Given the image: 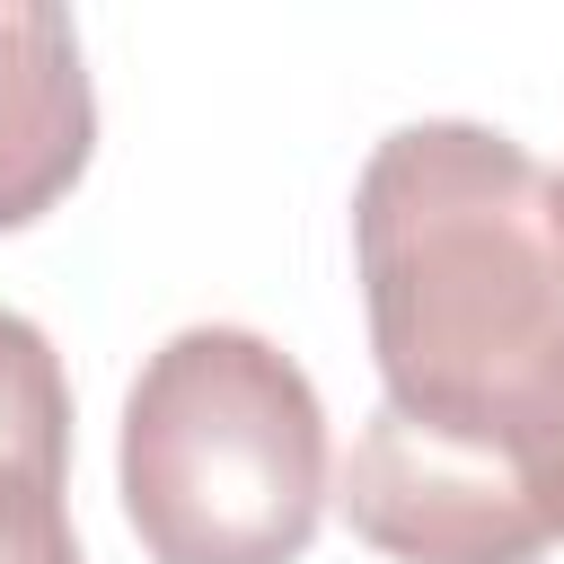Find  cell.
<instances>
[{"mask_svg":"<svg viewBox=\"0 0 564 564\" xmlns=\"http://www.w3.org/2000/svg\"><path fill=\"white\" fill-rule=\"evenodd\" d=\"M352 264L388 405L520 441L564 370V176L494 123H397L352 185Z\"/></svg>","mask_w":564,"mask_h":564,"instance_id":"obj_1","label":"cell"},{"mask_svg":"<svg viewBox=\"0 0 564 564\" xmlns=\"http://www.w3.org/2000/svg\"><path fill=\"white\" fill-rule=\"evenodd\" d=\"M326 405L247 326H176L115 441L123 520L150 564H300L326 511Z\"/></svg>","mask_w":564,"mask_h":564,"instance_id":"obj_2","label":"cell"},{"mask_svg":"<svg viewBox=\"0 0 564 564\" xmlns=\"http://www.w3.org/2000/svg\"><path fill=\"white\" fill-rule=\"evenodd\" d=\"M0 467L70 476V379L35 317L0 308Z\"/></svg>","mask_w":564,"mask_h":564,"instance_id":"obj_5","label":"cell"},{"mask_svg":"<svg viewBox=\"0 0 564 564\" xmlns=\"http://www.w3.org/2000/svg\"><path fill=\"white\" fill-rule=\"evenodd\" d=\"M335 511L397 564H529L555 546L529 449L511 432H458L405 405H379L361 423L335 476Z\"/></svg>","mask_w":564,"mask_h":564,"instance_id":"obj_3","label":"cell"},{"mask_svg":"<svg viewBox=\"0 0 564 564\" xmlns=\"http://www.w3.org/2000/svg\"><path fill=\"white\" fill-rule=\"evenodd\" d=\"M97 159V88L53 0H0V229L44 220Z\"/></svg>","mask_w":564,"mask_h":564,"instance_id":"obj_4","label":"cell"},{"mask_svg":"<svg viewBox=\"0 0 564 564\" xmlns=\"http://www.w3.org/2000/svg\"><path fill=\"white\" fill-rule=\"evenodd\" d=\"M520 449H529V476H538V502H546V520H555V538H564V370L546 379V397H538V414H529V432H520Z\"/></svg>","mask_w":564,"mask_h":564,"instance_id":"obj_6","label":"cell"}]
</instances>
